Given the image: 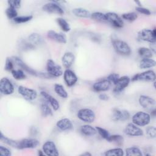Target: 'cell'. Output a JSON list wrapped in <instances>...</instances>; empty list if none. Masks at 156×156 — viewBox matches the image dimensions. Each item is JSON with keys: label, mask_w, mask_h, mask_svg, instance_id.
<instances>
[{"label": "cell", "mask_w": 156, "mask_h": 156, "mask_svg": "<svg viewBox=\"0 0 156 156\" xmlns=\"http://www.w3.org/2000/svg\"><path fill=\"white\" fill-rule=\"evenodd\" d=\"M119 78V75L117 73H112L108 75V76L107 77V79L111 83H112L113 85H115L116 82L118 81V80Z\"/></svg>", "instance_id": "cell-46"}, {"label": "cell", "mask_w": 156, "mask_h": 156, "mask_svg": "<svg viewBox=\"0 0 156 156\" xmlns=\"http://www.w3.org/2000/svg\"><path fill=\"white\" fill-rule=\"evenodd\" d=\"M124 154L123 149L120 147L110 149L104 152V155L105 156H122Z\"/></svg>", "instance_id": "cell-32"}, {"label": "cell", "mask_w": 156, "mask_h": 156, "mask_svg": "<svg viewBox=\"0 0 156 156\" xmlns=\"http://www.w3.org/2000/svg\"><path fill=\"white\" fill-rule=\"evenodd\" d=\"M11 74L12 77L18 80H23L26 78V75L25 74L23 70L21 69H13L11 71Z\"/></svg>", "instance_id": "cell-34"}, {"label": "cell", "mask_w": 156, "mask_h": 156, "mask_svg": "<svg viewBox=\"0 0 156 156\" xmlns=\"http://www.w3.org/2000/svg\"><path fill=\"white\" fill-rule=\"evenodd\" d=\"M56 21L59 27L63 32H68L70 31L71 30L70 26L69 23L65 19H63V18H57L56 19Z\"/></svg>", "instance_id": "cell-33"}, {"label": "cell", "mask_w": 156, "mask_h": 156, "mask_svg": "<svg viewBox=\"0 0 156 156\" xmlns=\"http://www.w3.org/2000/svg\"><path fill=\"white\" fill-rule=\"evenodd\" d=\"M7 3L9 7H11L16 9L21 7V1L20 0H9L7 1Z\"/></svg>", "instance_id": "cell-45"}, {"label": "cell", "mask_w": 156, "mask_h": 156, "mask_svg": "<svg viewBox=\"0 0 156 156\" xmlns=\"http://www.w3.org/2000/svg\"><path fill=\"white\" fill-rule=\"evenodd\" d=\"M126 155L127 156H141L143 154L140 148L136 146H132L126 149Z\"/></svg>", "instance_id": "cell-31"}, {"label": "cell", "mask_w": 156, "mask_h": 156, "mask_svg": "<svg viewBox=\"0 0 156 156\" xmlns=\"http://www.w3.org/2000/svg\"><path fill=\"white\" fill-rule=\"evenodd\" d=\"M42 9L43 11L49 13H55L59 15H62L64 13L63 9L55 2H51L45 4Z\"/></svg>", "instance_id": "cell-16"}, {"label": "cell", "mask_w": 156, "mask_h": 156, "mask_svg": "<svg viewBox=\"0 0 156 156\" xmlns=\"http://www.w3.org/2000/svg\"><path fill=\"white\" fill-rule=\"evenodd\" d=\"M40 144L38 140L35 138H24L20 141H18V149H34Z\"/></svg>", "instance_id": "cell-13"}, {"label": "cell", "mask_w": 156, "mask_h": 156, "mask_svg": "<svg viewBox=\"0 0 156 156\" xmlns=\"http://www.w3.org/2000/svg\"><path fill=\"white\" fill-rule=\"evenodd\" d=\"M106 21H108L111 25L116 28H122L124 26V22L122 18L116 13L108 12L105 13Z\"/></svg>", "instance_id": "cell-9"}, {"label": "cell", "mask_w": 156, "mask_h": 156, "mask_svg": "<svg viewBox=\"0 0 156 156\" xmlns=\"http://www.w3.org/2000/svg\"><path fill=\"white\" fill-rule=\"evenodd\" d=\"M72 12L75 16L77 17H80V18H90L91 17V13L90 12V11L84 8H81V7L75 8L73 9Z\"/></svg>", "instance_id": "cell-27"}, {"label": "cell", "mask_w": 156, "mask_h": 156, "mask_svg": "<svg viewBox=\"0 0 156 156\" xmlns=\"http://www.w3.org/2000/svg\"><path fill=\"white\" fill-rule=\"evenodd\" d=\"M0 154L2 156H10L12 152L9 148L3 146H0Z\"/></svg>", "instance_id": "cell-47"}, {"label": "cell", "mask_w": 156, "mask_h": 156, "mask_svg": "<svg viewBox=\"0 0 156 156\" xmlns=\"http://www.w3.org/2000/svg\"><path fill=\"white\" fill-rule=\"evenodd\" d=\"M27 40L34 46L41 44L43 43V38L37 33H32L28 36Z\"/></svg>", "instance_id": "cell-26"}, {"label": "cell", "mask_w": 156, "mask_h": 156, "mask_svg": "<svg viewBox=\"0 0 156 156\" xmlns=\"http://www.w3.org/2000/svg\"><path fill=\"white\" fill-rule=\"evenodd\" d=\"M80 132L85 136H91L94 135L97 133L96 128L89 124H85L80 127Z\"/></svg>", "instance_id": "cell-25"}, {"label": "cell", "mask_w": 156, "mask_h": 156, "mask_svg": "<svg viewBox=\"0 0 156 156\" xmlns=\"http://www.w3.org/2000/svg\"><path fill=\"white\" fill-rule=\"evenodd\" d=\"M38 155H44V152H43V151L38 150Z\"/></svg>", "instance_id": "cell-52"}, {"label": "cell", "mask_w": 156, "mask_h": 156, "mask_svg": "<svg viewBox=\"0 0 156 156\" xmlns=\"http://www.w3.org/2000/svg\"><path fill=\"white\" fill-rule=\"evenodd\" d=\"M137 37L139 40L143 41L149 42L150 43H155L156 40V30L149 29H144L138 32Z\"/></svg>", "instance_id": "cell-5"}, {"label": "cell", "mask_w": 156, "mask_h": 156, "mask_svg": "<svg viewBox=\"0 0 156 156\" xmlns=\"http://www.w3.org/2000/svg\"><path fill=\"white\" fill-rule=\"evenodd\" d=\"M156 65V62L155 60L149 58H142L139 63V68L142 69L151 68Z\"/></svg>", "instance_id": "cell-24"}, {"label": "cell", "mask_w": 156, "mask_h": 156, "mask_svg": "<svg viewBox=\"0 0 156 156\" xmlns=\"http://www.w3.org/2000/svg\"><path fill=\"white\" fill-rule=\"evenodd\" d=\"M111 82L108 79H103L95 82L93 85V88L98 92H103L108 90L111 87Z\"/></svg>", "instance_id": "cell-20"}, {"label": "cell", "mask_w": 156, "mask_h": 156, "mask_svg": "<svg viewBox=\"0 0 156 156\" xmlns=\"http://www.w3.org/2000/svg\"><path fill=\"white\" fill-rule=\"evenodd\" d=\"M42 151L48 156H58L59 155L55 144L50 140L46 141L42 146Z\"/></svg>", "instance_id": "cell-14"}, {"label": "cell", "mask_w": 156, "mask_h": 156, "mask_svg": "<svg viewBox=\"0 0 156 156\" xmlns=\"http://www.w3.org/2000/svg\"><path fill=\"white\" fill-rule=\"evenodd\" d=\"M137 18H138V15L135 12H129V13H123L122 15V19L126 20L130 22L135 21Z\"/></svg>", "instance_id": "cell-39"}, {"label": "cell", "mask_w": 156, "mask_h": 156, "mask_svg": "<svg viewBox=\"0 0 156 156\" xmlns=\"http://www.w3.org/2000/svg\"><path fill=\"white\" fill-rule=\"evenodd\" d=\"M18 93L27 101H33L37 97V92L32 88L20 85L18 88Z\"/></svg>", "instance_id": "cell-8"}, {"label": "cell", "mask_w": 156, "mask_h": 156, "mask_svg": "<svg viewBox=\"0 0 156 156\" xmlns=\"http://www.w3.org/2000/svg\"><path fill=\"white\" fill-rule=\"evenodd\" d=\"M91 18H92L94 20L98 21H105L106 18H105V13L99 12H95L92 13H91Z\"/></svg>", "instance_id": "cell-37"}, {"label": "cell", "mask_w": 156, "mask_h": 156, "mask_svg": "<svg viewBox=\"0 0 156 156\" xmlns=\"http://www.w3.org/2000/svg\"><path fill=\"white\" fill-rule=\"evenodd\" d=\"M14 63L16 65L18 66H19L22 70L26 71V73L35 76H39L41 77H45L46 76V73H38L37 71L31 68L30 66H29L27 65L26 64L20 57H16V56H13L12 57Z\"/></svg>", "instance_id": "cell-2"}, {"label": "cell", "mask_w": 156, "mask_h": 156, "mask_svg": "<svg viewBox=\"0 0 156 156\" xmlns=\"http://www.w3.org/2000/svg\"><path fill=\"white\" fill-rule=\"evenodd\" d=\"M20 48L24 51L33 49L35 48V46L33 44H32L28 40L21 41L20 43Z\"/></svg>", "instance_id": "cell-42"}, {"label": "cell", "mask_w": 156, "mask_h": 156, "mask_svg": "<svg viewBox=\"0 0 156 156\" xmlns=\"http://www.w3.org/2000/svg\"><path fill=\"white\" fill-rule=\"evenodd\" d=\"M133 124L138 126L143 127L148 125L151 121V115L146 112L140 111L135 113L132 118Z\"/></svg>", "instance_id": "cell-1"}, {"label": "cell", "mask_w": 156, "mask_h": 156, "mask_svg": "<svg viewBox=\"0 0 156 156\" xmlns=\"http://www.w3.org/2000/svg\"><path fill=\"white\" fill-rule=\"evenodd\" d=\"M107 141L108 142L115 143L118 144H122L124 142V138L120 135H110Z\"/></svg>", "instance_id": "cell-38"}, {"label": "cell", "mask_w": 156, "mask_h": 156, "mask_svg": "<svg viewBox=\"0 0 156 156\" xmlns=\"http://www.w3.org/2000/svg\"><path fill=\"white\" fill-rule=\"evenodd\" d=\"M80 155H82V156H91V154L89 152L87 151V152H85L81 154Z\"/></svg>", "instance_id": "cell-51"}, {"label": "cell", "mask_w": 156, "mask_h": 156, "mask_svg": "<svg viewBox=\"0 0 156 156\" xmlns=\"http://www.w3.org/2000/svg\"><path fill=\"white\" fill-rule=\"evenodd\" d=\"M124 132L126 135L130 136H140L143 135V130L133 122L127 124L124 128Z\"/></svg>", "instance_id": "cell-15"}, {"label": "cell", "mask_w": 156, "mask_h": 156, "mask_svg": "<svg viewBox=\"0 0 156 156\" xmlns=\"http://www.w3.org/2000/svg\"><path fill=\"white\" fill-rule=\"evenodd\" d=\"M146 134L149 138H155L156 136V129L154 126H149L146 129Z\"/></svg>", "instance_id": "cell-43"}, {"label": "cell", "mask_w": 156, "mask_h": 156, "mask_svg": "<svg viewBox=\"0 0 156 156\" xmlns=\"http://www.w3.org/2000/svg\"><path fill=\"white\" fill-rule=\"evenodd\" d=\"M13 61L11 58L10 57H7L5 60V66H4V68L6 71H12L13 69Z\"/></svg>", "instance_id": "cell-44"}, {"label": "cell", "mask_w": 156, "mask_h": 156, "mask_svg": "<svg viewBox=\"0 0 156 156\" xmlns=\"http://www.w3.org/2000/svg\"><path fill=\"white\" fill-rule=\"evenodd\" d=\"M40 94L46 101V102H48V103H49L51 105L54 110L57 111L59 109L60 104L55 98H54L51 94H48L47 92L44 91H41Z\"/></svg>", "instance_id": "cell-21"}, {"label": "cell", "mask_w": 156, "mask_h": 156, "mask_svg": "<svg viewBox=\"0 0 156 156\" xmlns=\"http://www.w3.org/2000/svg\"><path fill=\"white\" fill-rule=\"evenodd\" d=\"M138 102L140 106L147 110L151 111L152 110L155 108V101L154 98L150 96L141 95L138 99Z\"/></svg>", "instance_id": "cell-10"}, {"label": "cell", "mask_w": 156, "mask_h": 156, "mask_svg": "<svg viewBox=\"0 0 156 156\" xmlns=\"http://www.w3.org/2000/svg\"><path fill=\"white\" fill-rule=\"evenodd\" d=\"M46 70L48 74L54 77H60L63 74L62 67L52 59H48L47 60Z\"/></svg>", "instance_id": "cell-4"}, {"label": "cell", "mask_w": 156, "mask_h": 156, "mask_svg": "<svg viewBox=\"0 0 156 156\" xmlns=\"http://www.w3.org/2000/svg\"><path fill=\"white\" fill-rule=\"evenodd\" d=\"M155 73L153 70H147L136 74L132 78V81H146L154 82L155 80Z\"/></svg>", "instance_id": "cell-7"}, {"label": "cell", "mask_w": 156, "mask_h": 156, "mask_svg": "<svg viewBox=\"0 0 156 156\" xmlns=\"http://www.w3.org/2000/svg\"><path fill=\"white\" fill-rule=\"evenodd\" d=\"M138 55L143 58H149L153 56L152 51L146 47H141L138 49Z\"/></svg>", "instance_id": "cell-28"}, {"label": "cell", "mask_w": 156, "mask_h": 156, "mask_svg": "<svg viewBox=\"0 0 156 156\" xmlns=\"http://www.w3.org/2000/svg\"><path fill=\"white\" fill-rule=\"evenodd\" d=\"M54 91L55 93L62 98L66 99L68 98V93L62 85L56 83L54 85Z\"/></svg>", "instance_id": "cell-29"}, {"label": "cell", "mask_w": 156, "mask_h": 156, "mask_svg": "<svg viewBox=\"0 0 156 156\" xmlns=\"http://www.w3.org/2000/svg\"><path fill=\"white\" fill-rule=\"evenodd\" d=\"M130 116L127 110L115 108L112 111V118L115 121H125L129 119Z\"/></svg>", "instance_id": "cell-12"}, {"label": "cell", "mask_w": 156, "mask_h": 156, "mask_svg": "<svg viewBox=\"0 0 156 156\" xmlns=\"http://www.w3.org/2000/svg\"><path fill=\"white\" fill-rule=\"evenodd\" d=\"M56 126L62 131H67L71 130L73 128V125L71 121L66 118H62L57 121Z\"/></svg>", "instance_id": "cell-22"}, {"label": "cell", "mask_w": 156, "mask_h": 156, "mask_svg": "<svg viewBox=\"0 0 156 156\" xmlns=\"http://www.w3.org/2000/svg\"><path fill=\"white\" fill-rule=\"evenodd\" d=\"M5 13L7 16L9 18V19H14L16 17L18 16V13L17 11L15 9L11 7H9L6 10H5Z\"/></svg>", "instance_id": "cell-41"}, {"label": "cell", "mask_w": 156, "mask_h": 156, "mask_svg": "<svg viewBox=\"0 0 156 156\" xmlns=\"http://www.w3.org/2000/svg\"><path fill=\"white\" fill-rule=\"evenodd\" d=\"M47 37L54 41H55L58 43L65 44L67 41L66 37L65 34L62 33H58L54 30H50L47 32Z\"/></svg>", "instance_id": "cell-19"}, {"label": "cell", "mask_w": 156, "mask_h": 156, "mask_svg": "<svg viewBox=\"0 0 156 156\" xmlns=\"http://www.w3.org/2000/svg\"><path fill=\"white\" fill-rule=\"evenodd\" d=\"M112 46L115 51L122 55H129L131 54V49L129 45L124 41L116 39L112 41Z\"/></svg>", "instance_id": "cell-3"}, {"label": "cell", "mask_w": 156, "mask_h": 156, "mask_svg": "<svg viewBox=\"0 0 156 156\" xmlns=\"http://www.w3.org/2000/svg\"><path fill=\"white\" fill-rule=\"evenodd\" d=\"M63 80L68 87H72L77 82L78 78L74 71L69 69H66L63 73Z\"/></svg>", "instance_id": "cell-18"}, {"label": "cell", "mask_w": 156, "mask_h": 156, "mask_svg": "<svg viewBox=\"0 0 156 156\" xmlns=\"http://www.w3.org/2000/svg\"><path fill=\"white\" fill-rule=\"evenodd\" d=\"M136 10L140 13H141V14H143V15H150L151 14V11L148 9H146V8H144L143 7H136L135 8Z\"/></svg>", "instance_id": "cell-48"}, {"label": "cell", "mask_w": 156, "mask_h": 156, "mask_svg": "<svg viewBox=\"0 0 156 156\" xmlns=\"http://www.w3.org/2000/svg\"><path fill=\"white\" fill-rule=\"evenodd\" d=\"M99 99L101 101H107L109 99V96L105 93H101L99 95Z\"/></svg>", "instance_id": "cell-49"}, {"label": "cell", "mask_w": 156, "mask_h": 156, "mask_svg": "<svg viewBox=\"0 0 156 156\" xmlns=\"http://www.w3.org/2000/svg\"><path fill=\"white\" fill-rule=\"evenodd\" d=\"M130 81V79L127 76L119 77L116 83L114 85L115 87L113 88V92L116 94L120 93L129 85Z\"/></svg>", "instance_id": "cell-17"}, {"label": "cell", "mask_w": 156, "mask_h": 156, "mask_svg": "<svg viewBox=\"0 0 156 156\" xmlns=\"http://www.w3.org/2000/svg\"><path fill=\"white\" fill-rule=\"evenodd\" d=\"M32 18H33V16L31 15L18 16L17 17L14 18L13 20L16 24H21V23H27V22L30 21L32 19Z\"/></svg>", "instance_id": "cell-36"}, {"label": "cell", "mask_w": 156, "mask_h": 156, "mask_svg": "<svg viewBox=\"0 0 156 156\" xmlns=\"http://www.w3.org/2000/svg\"><path fill=\"white\" fill-rule=\"evenodd\" d=\"M151 45H150V49L152 51L153 53H155V43H150Z\"/></svg>", "instance_id": "cell-50"}, {"label": "cell", "mask_w": 156, "mask_h": 156, "mask_svg": "<svg viewBox=\"0 0 156 156\" xmlns=\"http://www.w3.org/2000/svg\"><path fill=\"white\" fill-rule=\"evenodd\" d=\"M74 60L75 56L71 52H65L62 57V64L66 69H69L73 65Z\"/></svg>", "instance_id": "cell-23"}, {"label": "cell", "mask_w": 156, "mask_h": 156, "mask_svg": "<svg viewBox=\"0 0 156 156\" xmlns=\"http://www.w3.org/2000/svg\"><path fill=\"white\" fill-rule=\"evenodd\" d=\"M96 129L97 130V132L99 134V135L104 139L106 140L107 141V140L108 139L110 134V133L108 132V130H107L106 129L102 128V127H99V126H97L96 127Z\"/></svg>", "instance_id": "cell-40"}, {"label": "cell", "mask_w": 156, "mask_h": 156, "mask_svg": "<svg viewBox=\"0 0 156 156\" xmlns=\"http://www.w3.org/2000/svg\"><path fill=\"white\" fill-rule=\"evenodd\" d=\"M0 140L1 141H2L3 143L7 144V145H9L15 148H17L18 147V141H15L13 140L12 139L9 138L7 137H6L5 136H4L2 133H1V136H0Z\"/></svg>", "instance_id": "cell-35"}, {"label": "cell", "mask_w": 156, "mask_h": 156, "mask_svg": "<svg viewBox=\"0 0 156 156\" xmlns=\"http://www.w3.org/2000/svg\"><path fill=\"white\" fill-rule=\"evenodd\" d=\"M77 116L80 120L87 123L93 122L96 118L94 111L88 108L80 109L77 113Z\"/></svg>", "instance_id": "cell-6"}, {"label": "cell", "mask_w": 156, "mask_h": 156, "mask_svg": "<svg viewBox=\"0 0 156 156\" xmlns=\"http://www.w3.org/2000/svg\"><path fill=\"white\" fill-rule=\"evenodd\" d=\"M14 87L7 77H2L0 81V91L4 95H10L14 92Z\"/></svg>", "instance_id": "cell-11"}, {"label": "cell", "mask_w": 156, "mask_h": 156, "mask_svg": "<svg viewBox=\"0 0 156 156\" xmlns=\"http://www.w3.org/2000/svg\"><path fill=\"white\" fill-rule=\"evenodd\" d=\"M40 111L43 117H47L52 115V111L47 102H42L40 106Z\"/></svg>", "instance_id": "cell-30"}]
</instances>
